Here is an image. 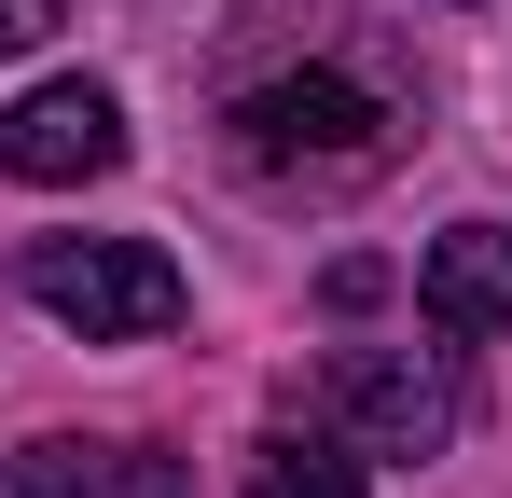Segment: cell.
<instances>
[{"label":"cell","instance_id":"cell-1","mask_svg":"<svg viewBox=\"0 0 512 498\" xmlns=\"http://www.w3.org/2000/svg\"><path fill=\"white\" fill-rule=\"evenodd\" d=\"M222 153L250 166L263 194H346L402 153V97L360 70H277L222 97Z\"/></svg>","mask_w":512,"mask_h":498},{"label":"cell","instance_id":"cell-2","mask_svg":"<svg viewBox=\"0 0 512 498\" xmlns=\"http://www.w3.org/2000/svg\"><path fill=\"white\" fill-rule=\"evenodd\" d=\"M28 305L70 319L84 346H139V332H180V263L139 236H28Z\"/></svg>","mask_w":512,"mask_h":498},{"label":"cell","instance_id":"cell-3","mask_svg":"<svg viewBox=\"0 0 512 498\" xmlns=\"http://www.w3.org/2000/svg\"><path fill=\"white\" fill-rule=\"evenodd\" d=\"M319 402H333V429L360 443V457H443V443L471 429L457 360H402V346H346Z\"/></svg>","mask_w":512,"mask_h":498},{"label":"cell","instance_id":"cell-4","mask_svg":"<svg viewBox=\"0 0 512 498\" xmlns=\"http://www.w3.org/2000/svg\"><path fill=\"white\" fill-rule=\"evenodd\" d=\"M125 166V97L111 83H28L0 111V180L28 194H70V180H111Z\"/></svg>","mask_w":512,"mask_h":498},{"label":"cell","instance_id":"cell-5","mask_svg":"<svg viewBox=\"0 0 512 498\" xmlns=\"http://www.w3.org/2000/svg\"><path fill=\"white\" fill-rule=\"evenodd\" d=\"M416 305H429V332H443V346L499 332V319H512V222H457V236H429Z\"/></svg>","mask_w":512,"mask_h":498},{"label":"cell","instance_id":"cell-6","mask_svg":"<svg viewBox=\"0 0 512 498\" xmlns=\"http://www.w3.org/2000/svg\"><path fill=\"white\" fill-rule=\"evenodd\" d=\"M250 498H360V457L333 429H263L250 443Z\"/></svg>","mask_w":512,"mask_h":498},{"label":"cell","instance_id":"cell-7","mask_svg":"<svg viewBox=\"0 0 512 498\" xmlns=\"http://www.w3.org/2000/svg\"><path fill=\"white\" fill-rule=\"evenodd\" d=\"M14 498H111V443H28Z\"/></svg>","mask_w":512,"mask_h":498},{"label":"cell","instance_id":"cell-8","mask_svg":"<svg viewBox=\"0 0 512 498\" xmlns=\"http://www.w3.org/2000/svg\"><path fill=\"white\" fill-rule=\"evenodd\" d=\"M319 305H333V319H360V305H388V263H374V249H346L333 277H319Z\"/></svg>","mask_w":512,"mask_h":498},{"label":"cell","instance_id":"cell-9","mask_svg":"<svg viewBox=\"0 0 512 498\" xmlns=\"http://www.w3.org/2000/svg\"><path fill=\"white\" fill-rule=\"evenodd\" d=\"M56 14H70V0H0V56H28V42H56Z\"/></svg>","mask_w":512,"mask_h":498},{"label":"cell","instance_id":"cell-10","mask_svg":"<svg viewBox=\"0 0 512 498\" xmlns=\"http://www.w3.org/2000/svg\"><path fill=\"white\" fill-rule=\"evenodd\" d=\"M443 14H485V0H443Z\"/></svg>","mask_w":512,"mask_h":498}]
</instances>
